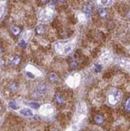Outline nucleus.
Wrapping results in <instances>:
<instances>
[{"instance_id": "f3484780", "label": "nucleus", "mask_w": 130, "mask_h": 131, "mask_svg": "<svg viewBox=\"0 0 130 131\" xmlns=\"http://www.w3.org/2000/svg\"><path fill=\"white\" fill-rule=\"evenodd\" d=\"M101 69H102V66L101 65H99V64H96V65H95V71H96V72H100Z\"/></svg>"}, {"instance_id": "2eb2a0df", "label": "nucleus", "mask_w": 130, "mask_h": 131, "mask_svg": "<svg viewBox=\"0 0 130 131\" xmlns=\"http://www.w3.org/2000/svg\"><path fill=\"white\" fill-rule=\"evenodd\" d=\"M9 106H10V109H16L18 108L17 107L16 103H15V101H10L9 103Z\"/></svg>"}, {"instance_id": "423d86ee", "label": "nucleus", "mask_w": 130, "mask_h": 131, "mask_svg": "<svg viewBox=\"0 0 130 131\" xmlns=\"http://www.w3.org/2000/svg\"><path fill=\"white\" fill-rule=\"evenodd\" d=\"M21 114H23V116H26V117H31L33 115V113L32 111L29 109H23L21 110Z\"/></svg>"}, {"instance_id": "9b49d317", "label": "nucleus", "mask_w": 130, "mask_h": 131, "mask_svg": "<svg viewBox=\"0 0 130 131\" xmlns=\"http://www.w3.org/2000/svg\"><path fill=\"white\" fill-rule=\"evenodd\" d=\"M49 80L51 81L55 82L58 80V76H57V75L56 74V73H51V74L49 75Z\"/></svg>"}, {"instance_id": "ddd939ff", "label": "nucleus", "mask_w": 130, "mask_h": 131, "mask_svg": "<svg viewBox=\"0 0 130 131\" xmlns=\"http://www.w3.org/2000/svg\"><path fill=\"white\" fill-rule=\"evenodd\" d=\"M36 32L38 33V34H42V33H43V32H44V27H43V25L37 26Z\"/></svg>"}, {"instance_id": "b1692460", "label": "nucleus", "mask_w": 130, "mask_h": 131, "mask_svg": "<svg viewBox=\"0 0 130 131\" xmlns=\"http://www.w3.org/2000/svg\"><path fill=\"white\" fill-rule=\"evenodd\" d=\"M59 1H60V2H63V1H64V0H59Z\"/></svg>"}, {"instance_id": "20e7f679", "label": "nucleus", "mask_w": 130, "mask_h": 131, "mask_svg": "<svg viewBox=\"0 0 130 131\" xmlns=\"http://www.w3.org/2000/svg\"><path fill=\"white\" fill-rule=\"evenodd\" d=\"M55 99H56V101L58 105H63L64 103V98L60 93H57L56 97H55Z\"/></svg>"}, {"instance_id": "4be33fe9", "label": "nucleus", "mask_w": 130, "mask_h": 131, "mask_svg": "<svg viewBox=\"0 0 130 131\" xmlns=\"http://www.w3.org/2000/svg\"><path fill=\"white\" fill-rule=\"evenodd\" d=\"M2 111H3V107H2V105H0V114L2 113Z\"/></svg>"}, {"instance_id": "f8f14e48", "label": "nucleus", "mask_w": 130, "mask_h": 131, "mask_svg": "<svg viewBox=\"0 0 130 131\" xmlns=\"http://www.w3.org/2000/svg\"><path fill=\"white\" fill-rule=\"evenodd\" d=\"M11 62H12V64L17 65V64H19V62H20V58H19L18 55H15V56L13 57L12 60H11Z\"/></svg>"}, {"instance_id": "5701e85b", "label": "nucleus", "mask_w": 130, "mask_h": 131, "mask_svg": "<svg viewBox=\"0 0 130 131\" xmlns=\"http://www.w3.org/2000/svg\"><path fill=\"white\" fill-rule=\"evenodd\" d=\"M2 52H3V49H2V48H1V47H0V54H1V53H2Z\"/></svg>"}, {"instance_id": "39448f33", "label": "nucleus", "mask_w": 130, "mask_h": 131, "mask_svg": "<svg viewBox=\"0 0 130 131\" xmlns=\"http://www.w3.org/2000/svg\"><path fill=\"white\" fill-rule=\"evenodd\" d=\"M46 91H47V85L45 84H40L39 85H38L37 87V92H38L39 94H43Z\"/></svg>"}, {"instance_id": "4468645a", "label": "nucleus", "mask_w": 130, "mask_h": 131, "mask_svg": "<svg viewBox=\"0 0 130 131\" xmlns=\"http://www.w3.org/2000/svg\"><path fill=\"white\" fill-rule=\"evenodd\" d=\"M70 67H71L72 68H76L77 66H78V63L76 62V60H71V62H70Z\"/></svg>"}, {"instance_id": "1a4fd4ad", "label": "nucleus", "mask_w": 130, "mask_h": 131, "mask_svg": "<svg viewBox=\"0 0 130 131\" xmlns=\"http://www.w3.org/2000/svg\"><path fill=\"white\" fill-rule=\"evenodd\" d=\"M11 32L12 33L14 34L15 35H18L19 33H20V28L19 27H16V26H15V27H12V29H11Z\"/></svg>"}, {"instance_id": "6ab92c4d", "label": "nucleus", "mask_w": 130, "mask_h": 131, "mask_svg": "<svg viewBox=\"0 0 130 131\" xmlns=\"http://www.w3.org/2000/svg\"><path fill=\"white\" fill-rule=\"evenodd\" d=\"M26 74H27V76H28V77H30V78H31V79H33V78H35V76L34 75L32 74L31 72H26Z\"/></svg>"}, {"instance_id": "aec40b11", "label": "nucleus", "mask_w": 130, "mask_h": 131, "mask_svg": "<svg viewBox=\"0 0 130 131\" xmlns=\"http://www.w3.org/2000/svg\"><path fill=\"white\" fill-rule=\"evenodd\" d=\"M40 1H41V3H42L45 4V3H48V1H49V0H40Z\"/></svg>"}, {"instance_id": "0eeeda50", "label": "nucleus", "mask_w": 130, "mask_h": 131, "mask_svg": "<svg viewBox=\"0 0 130 131\" xmlns=\"http://www.w3.org/2000/svg\"><path fill=\"white\" fill-rule=\"evenodd\" d=\"M124 109L125 111L129 113V111H130V98L129 97H127V99H125V101H124Z\"/></svg>"}, {"instance_id": "a211bd4d", "label": "nucleus", "mask_w": 130, "mask_h": 131, "mask_svg": "<svg viewBox=\"0 0 130 131\" xmlns=\"http://www.w3.org/2000/svg\"><path fill=\"white\" fill-rule=\"evenodd\" d=\"M19 45L21 46V48H26V46H27V44H26L25 40H23V39H21L20 42H19Z\"/></svg>"}, {"instance_id": "f03ea898", "label": "nucleus", "mask_w": 130, "mask_h": 131, "mask_svg": "<svg viewBox=\"0 0 130 131\" xmlns=\"http://www.w3.org/2000/svg\"><path fill=\"white\" fill-rule=\"evenodd\" d=\"M83 11H84L87 15H91L92 11V6L90 3H86L83 6Z\"/></svg>"}, {"instance_id": "6e6552de", "label": "nucleus", "mask_w": 130, "mask_h": 131, "mask_svg": "<svg viewBox=\"0 0 130 131\" xmlns=\"http://www.w3.org/2000/svg\"><path fill=\"white\" fill-rule=\"evenodd\" d=\"M94 120H95V122L97 124H102L104 121L103 117L100 116V115H96L94 117Z\"/></svg>"}, {"instance_id": "7ed1b4c3", "label": "nucleus", "mask_w": 130, "mask_h": 131, "mask_svg": "<svg viewBox=\"0 0 130 131\" xmlns=\"http://www.w3.org/2000/svg\"><path fill=\"white\" fill-rule=\"evenodd\" d=\"M18 88H19V85L16 82H11V83H10L9 85H8V89L11 93H15L18 90Z\"/></svg>"}, {"instance_id": "412c9836", "label": "nucleus", "mask_w": 130, "mask_h": 131, "mask_svg": "<svg viewBox=\"0 0 130 131\" xmlns=\"http://www.w3.org/2000/svg\"><path fill=\"white\" fill-rule=\"evenodd\" d=\"M107 1L108 0H101V3L103 4H105V3H107Z\"/></svg>"}, {"instance_id": "9d476101", "label": "nucleus", "mask_w": 130, "mask_h": 131, "mask_svg": "<svg viewBox=\"0 0 130 131\" xmlns=\"http://www.w3.org/2000/svg\"><path fill=\"white\" fill-rule=\"evenodd\" d=\"M99 15H100V16L102 18L106 17V15H107L106 10H105L104 8H100L99 9Z\"/></svg>"}, {"instance_id": "dca6fc26", "label": "nucleus", "mask_w": 130, "mask_h": 131, "mask_svg": "<svg viewBox=\"0 0 130 131\" xmlns=\"http://www.w3.org/2000/svg\"><path fill=\"white\" fill-rule=\"evenodd\" d=\"M30 106L33 109H39V104L36 103V102H31V103H30Z\"/></svg>"}, {"instance_id": "f257e3e1", "label": "nucleus", "mask_w": 130, "mask_h": 131, "mask_svg": "<svg viewBox=\"0 0 130 131\" xmlns=\"http://www.w3.org/2000/svg\"><path fill=\"white\" fill-rule=\"evenodd\" d=\"M121 97V93L119 90L114 89L112 90L111 92L109 93V101L110 102V104H116V102H118L119 100Z\"/></svg>"}]
</instances>
